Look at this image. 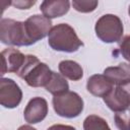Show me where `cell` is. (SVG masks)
<instances>
[{"label":"cell","mask_w":130,"mask_h":130,"mask_svg":"<svg viewBox=\"0 0 130 130\" xmlns=\"http://www.w3.org/2000/svg\"><path fill=\"white\" fill-rule=\"evenodd\" d=\"M49 46L58 52H76L83 43L76 35L74 28L68 23H59L52 27L48 36Z\"/></svg>","instance_id":"obj_1"},{"label":"cell","mask_w":130,"mask_h":130,"mask_svg":"<svg viewBox=\"0 0 130 130\" xmlns=\"http://www.w3.org/2000/svg\"><path fill=\"white\" fill-rule=\"evenodd\" d=\"M53 71L46 64L41 62L35 55H26L25 62L20 71L16 74L31 87H46L51 79Z\"/></svg>","instance_id":"obj_2"},{"label":"cell","mask_w":130,"mask_h":130,"mask_svg":"<svg viewBox=\"0 0 130 130\" xmlns=\"http://www.w3.org/2000/svg\"><path fill=\"white\" fill-rule=\"evenodd\" d=\"M0 41L8 46H31L27 37L24 21L11 18H2L0 21Z\"/></svg>","instance_id":"obj_3"},{"label":"cell","mask_w":130,"mask_h":130,"mask_svg":"<svg viewBox=\"0 0 130 130\" xmlns=\"http://www.w3.org/2000/svg\"><path fill=\"white\" fill-rule=\"evenodd\" d=\"M94 31L102 42L112 44L122 39L124 27L119 16L115 14H104L96 20Z\"/></svg>","instance_id":"obj_4"},{"label":"cell","mask_w":130,"mask_h":130,"mask_svg":"<svg viewBox=\"0 0 130 130\" xmlns=\"http://www.w3.org/2000/svg\"><path fill=\"white\" fill-rule=\"evenodd\" d=\"M55 113L63 118L72 119L78 117L83 111V100L74 91L68 90L67 92L56 95L52 100Z\"/></svg>","instance_id":"obj_5"},{"label":"cell","mask_w":130,"mask_h":130,"mask_svg":"<svg viewBox=\"0 0 130 130\" xmlns=\"http://www.w3.org/2000/svg\"><path fill=\"white\" fill-rule=\"evenodd\" d=\"M24 23H25L26 34L31 45L36 44L37 42L43 40L45 37L49 36L53 27L51 19L41 14H34L29 16L24 21Z\"/></svg>","instance_id":"obj_6"},{"label":"cell","mask_w":130,"mask_h":130,"mask_svg":"<svg viewBox=\"0 0 130 130\" xmlns=\"http://www.w3.org/2000/svg\"><path fill=\"white\" fill-rule=\"evenodd\" d=\"M22 100V91L19 85L11 78L0 79V104L6 109L16 108Z\"/></svg>","instance_id":"obj_7"},{"label":"cell","mask_w":130,"mask_h":130,"mask_svg":"<svg viewBox=\"0 0 130 130\" xmlns=\"http://www.w3.org/2000/svg\"><path fill=\"white\" fill-rule=\"evenodd\" d=\"M1 75L7 72L17 74L25 62L26 55H23L15 48H6L1 54Z\"/></svg>","instance_id":"obj_8"},{"label":"cell","mask_w":130,"mask_h":130,"mask_svg":"<svg viewBox=\"0 0 130 130\" xmlns=\"http://www.w3.org/2000/svg\"><path fill=\"white\" fill-rule=\"evenodd\" d=\"M48 103L44 98L35 96L27 103L23 116L28 124H37L42 122L48 114Z\"/></svg>","instance_id":"obj_9"},{"label":"cell","mask_w":130,"mask_h":130,"mask_svg":"<svg viewBox=\"0 0 130 130\" xmlns=\"http://www.w3.org/2000/svg\"><path fill=\"white\" fill-rule=\"evenodd\" d=\"M103 99L108 108L115 113L125 110L130 106V98L124 85L114 87Z\"/></svg>","instance_id":"obj_10"},{"label":"cell","mask_w":130,"mask_h":130,"mask_svg":"<svg viewBox=\"0 0 130 130\" xmlns=\"http://www.w3.org/2000/svg\"><path fill=\"white\" fill-rule=\"evenodd\" d=\"M113 88L114 84L104 74H93L86 82L87 91L98 98H105Z\"/></svg>","instance_id":"obj_11"},{"label":"cell","mask_w":130,"mask_h":130,"mask_svg":"<svg viewBox=\"0 0 130 130\" xmlns=\"http://www.w3.org/2000/svg\"><path fill=\"white\" fill-rule=\"evenodd\" d=\"M40 9L43 15L49 19L61 17L69 11L70 2L68 0H45L41 3Z\"/></svg>","instance_id":"obj_12"},{"label":"cell","mask_w":130,"mask_h":130,"mask_svg":"<svg viewBox=\"0 0 130 130\" xmlns=\"http://www.w3.org/2000/svg\"><path fill=\"white\" fill-rule=\"evenodd\" d=\"M104 75L115 85H124L130 82V65L120 63L117 66H110L104 70Z\"/></svg>","instance_id":"obj_13"},{"label":"cell","mask_w":130,"mask_h":130,"mask_svg":"<svg viewBox=\"0 0 130 130\" xmlns=\"http://www.w3.org/2000/svg\"><path fill=\"white\" fill-rule=\"evenodd\" d=\"M59 72L65 77L73 81H77L83 76L82 67L73 60H63L58 65Z\"/></svg>","instance_id":"obj_14"},{"label":"cell","mask_w":130,"mask_h":130,"mask_svg":"<svg viewBox=\"0 0 130 130\" xmlns=\"http://www.w3.org/2000/svg\"><path fill=\"white\" fill-rule=\"evenodd\" d=\"M45 88L48 92L56 96V95H60V94L67 92L69 90V84L66 78L61 73H57L53 71L51 79Z\"/></svg>","instance_id":"obj_15"},{"label":"cell","mask_w":130,"mask_h":130,"mask_svg":"<svg viewBox=\"0 0 130 130\" xmlns=\"http://www.w3.org/2000/svg\"><path fill=\"white\" fill-rule=\"evenodd\" d=\"M83 130H111V128L104 118L89 115L83 121Z\"/></svg>","instance_id":"obj_16"},{"label":"cell","mask_w":130,"mask_h":130,"mask_svg":"<svg viewBox=\"0 0 130 130\" xmlns=\"http://www.w3.org/2000/svg\"><path fill=\"white\" fill-rule=\"evenodd\" d=\"M114 121L119 130H130V108L116 112Z\"/></svg>","instance_id":"obj_17"},{"label":"cell","mask_w":130,"mask_h":130,"mask_svg":"<svg viewBox=\"0 0 130 130\" xmlns=\"http://www.w3.org/2000/svg\"><path fill=\"white\" fill-rule=\"evenodd\" d=\"M71 4L76 11L81 13H88L95 10L99 2L92 0H74L71 2Z\"/></svg>","instance_id":"obj_18"},{"label":"cell","mask_w":130,"mask_h":130,"mask_svg":"<svg viewBox=\"0 0 130 130\" xmlns=\"http://www.w3.org/2000/svg\"><path fill=\"white\" fill-rule=\"evenodd\" d=\"M119 51H120V54L122 55V57L130 62V35L124 37L120 43V46H119Z\"/></svg>","instance_id":"obj_19"},{"label":"cell","mask_w":130,"mask_h":130,"mask_svg":"<svg viewBox=\"0 0 130 130\" xmlns=\"http://www.w3.org/2000/svg\"><path fill=\"white\" fill-rule=\"evenodd\" d=\"M36 4V1H29V0H15L11 1V5L18 9H29L31 6Z\"/></svg>","instance_id":"obj_20"},{"label":"cell","mask_w":130,"mask_h":130,"mask_svg":"<svg viewBox=\"0 0 130 130\" xmlns=\"http://www.w3.org/2000/svg\"><path fill=\"white\" fill-rule=\"evenodd\" d=\"M47 130H76L73 126L70 125H63V124H55L50 126Z\"/></svg>","instance_id":"obj_21"},{"label":"cell","mask_w":130,"mask_h":130,"mask_svg":"<svg viewBox=\"0 0 130 130\" xmlns=\"http://www.w3.org/2000/svg\"><path fill=\"white\" fill-rule=\"evenodd\" d=\"M17 130H37V129L34 128V127H31V126H29V125H22Z\"/></svg>","instance_id":"obj_22"},{"label":"cell","mask_w":130,"mask_h":130,"mask_svg":"<svg viewBox=\"0 0 130 130\" xmlns=\"http://www.w3.org/2000/svg\"><path fill=\"white\" fill-rule=\"evenodd\" d=\"M128 14H129V16H130V5H129V8H128Z\"/></svg>","instance_id":"obj_23"}]
</instances>
